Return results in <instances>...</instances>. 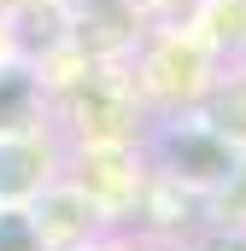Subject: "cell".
Returning <instances> with one entry per match:
<instances>
[{"mask_svg": "<svg viewBox=\"0 0 246 251\" xmlns=\"http://www.w3.org/2000/svg\"><path fill=\"white\" fill-rule=\"evenodd\" d=\"M211 199H217V216H223L229 228L246 234V158H241V170L223 181V193H211Z\"/></svg>", "mask_w": 246, "mask_h": 251, "instance_id": "277c9868", "label": "cell"}, {"mask_svg": "<svg viewBox=\"0 0 246 251\" xmlns=\"http://www.w3.org/2000/svg\"><path fill=\"white\" fill-rule=\"evenodd\" d=\"M0 251H47L35 234L30 204H0Z\"/></svg>", "mask_w": 246, "mask_h": 251, "instance_id": "3957f363", "label": "cell"}, {"mask_svg": "<svg viewBox=\"0 0 246 251\" xmlns=\"http://www.w3.org/2000/svg\"><path fill=\"white\" fill-rule=\"evenodd\" d=\"M53 176L59 170H53V152L41 140V123L0 128V204H30Z\"/></svg>", "mask_w": 246, "mask_h": 251, "instance_id": "7a4b0ae2", "label": "cell"}, {"mask_svg": "<svg viewBox=\"0 0 246 251\" xmlns=\"http://www.w3.org/2000/svg\"><path fill=\"white\" fill-rule=\"evenodd\" d=\"M241 158H246V146L235 134H223L217 123H205V117H182L158 134V170L182 187L205 193V199L223 193V181L241 170Z\"/></svg>", "mask_w": 246, "mask_h": 251, "instance_id": "6da1fadb", "label": "cell"}]
</instances>
